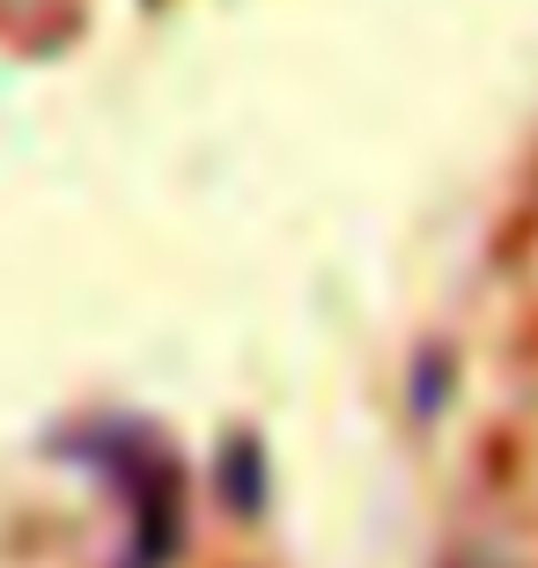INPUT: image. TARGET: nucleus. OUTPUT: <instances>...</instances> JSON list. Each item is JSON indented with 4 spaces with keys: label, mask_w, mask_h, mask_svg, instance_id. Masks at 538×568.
<instances>
[{
    "label": "nucleus",
    "mask_w": 538,
    "mask_h": 568,
    "mask_svg": "<svg viewBox=\"0 0 538 568\" xmlns=\"http://www.w3.org/2000/svg\"><path fill=\"white\" fill-rule=\"evenodd\" d=\"M214 495H222V509L236 517V525H258L273 503V458L266 443L251 436V428H236V436H222V458H214Z\"/></svg>",
    "instance_id": "f03ea898"
},
{
    "label": "nucleus",
    "mask_w": 538,
    "mask_h": 568,
    "mask_svg": "<svg viewBox=\"0 0 538 568\" xmlns=\"http://www.w3.org/2000/svg\"><path fill=\"white\" fill-rule=\"evenodd\" d=\"M443 399H450V362H443V355H420V369H414V414H420V422H435V414H443Z\"/></svg>",
    "instance_id": "7ed1b4c3"
},
{
    "label": "nucleus",
    "mask_w": 538,
    "mask_h": 568,
    "mask_svg": "<svg viewBox=\"0 0 538 568\" xmlns=\"http://www.w3.org/2000/svg\"><path fill=\"white\" fill-rule=\"evenodd\" d=\"M44 450L89 473L125 509L111 568H177V554H185V465L163 428L141 414H82L60 436H44Z\"/></svg>",
    "instance_id": "f257e3e1"
}]
</instances>
